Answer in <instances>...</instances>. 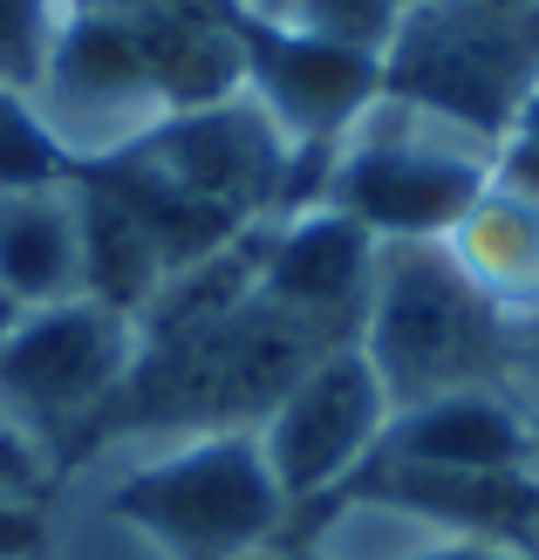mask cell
Wrapping results in <instances>:
<instances>
[{"mask_svg":"<svg viewBox=\"0 0 539 560\" xmlns=\"http://www.w3.org/2000/svg\"><path fill=\"white\" fill-rule=\"evenodd\" d=\"M55 499L109 520L151 560H239L280 547L294 520L253 431L109 444L82 458Z\"/></svg>","mask_w":539,"mask_h":560,"instance_id":"obj_1","label":"cell"},{"mask_svg":"<svg viewBox=\"0 0 539 560\" xmlns=\"http://www.w3.org/2000/svg\"><path fill=\"white\" fill-rule=\"evenodd\" d=\"M328 349H342V342L321 335L315 322L288 315V307H273L267 294L225 307V315L198 322V328L151 335L82 458L109 452V444H151V438L260 431L273 417V404Z\"/></svg>","mask_w":539,"mask_h":560,"instance_id":"obj_2","label":"cell"},{"mask_svg":"<svg viewBox=\"0 0 539 560\" xmlns=\"http://www.w3.org/2000/svg\"><path fill=\"white\" fill-rule=\"evenodd\" d=\"M355 349L368 355L389 410L450 397V389H505L519 370V328H505L450 267L444 240H383L368 273Z\"/></svg>","mask_w":539,"mask_h":560,"instance_id":"obj_3","label":"cell"},{"mask_svg":"<svg viewBox=\"0 0 539 560\" xmlns=\"http://www.w3.org/2000/svg\"><path fill=\"white\" fill-rule=\"evenodd\" d=\"M492 137L383 90L335 144L321 206L355 219L376 240H444L465 219V206L492 185Z\"/></svg>","mask_w":539,"mask_h":560,"instance_id":"obj_4","label":"cell"},{"mask_svg":"<svg viewBox=\"0 0 539 560\" xmlns=\"http://www.w3.org/2000/svg\"><path fill=\"white\" fill-rule=\"evenodd\" d=\"M137 349H144L137 322L90 294L55 307H21L0 335V410L21 417L48 444L62 479L82 465L103 410L117 404L124 376L137 370Z\"/></svg>","mask_w":539,"mask_h":560,"instance_id":"obj_5","label":"cell"},{"mask_svg":"<svg viewBox=\"0 0 539 560\" xmlns=\"http://www.w3.org/2000/svg\"><path fill=\"white\" fill-rule=\"evenodd\" d=\"M539 82V8L499 14L478 0H423L403 8V27L383 48V90L423 103L505 144L519 103Z\"/></svg>","mask_w":539,"mask_h":560,"instance_id":"obj_6","label":"cell"},{"mask_svg":"<svg viewBox=\"0 0 539 560\" xmlns=\"http://www.w3.org/2000/svg\"><path fill=\"white\" fill-rule=\"evenodd\" d=\"M27 96H35L48 137L62 144L69 172H90V164L137 151L172 117L130 14L96 8V0H69L62 27H55V48H48V62Z\"/></svg>","mask_w":539,"mask_h":560,"instance_id":"obj_7","label":"cell"},{"mask_svg":"<svg viewBox=\"0 0 539 560\" xmlns=\"http://www.w3.org/2000/svg\"><path fill=\"white\" fill-rule=\"evenodd\" d=\"M389 417L396 410L383 397L376 370H368V355L355 342L328 349L315 370L273 404L267 424L253 431L260 452H267L280 499H288V513L294 506H328L335 492H349L362 479V465L376 458Z\"/></svg>","mask_w":539,"mask_h":560,"instance_id":"obj_8","label":"cell"},{"mask_svg":"<svg viewBox=\"0 0 539 560\" xmlns=\"http://www.w3.org/2000/svg\"><path fill=\"white\" fill-rule=\"evenodd\" d=\"M124 158H144L151 172L185 185L191 199L233 212L239 226H273L280 199H288V172H294V144L280 137V124L246 90L225 96V103L164 117L144 144L124 151Z\"/></svg>","mask_w":539,"mask_h":560,"instance_id":"obj_9","label":"cell"},{"mask_svg":"<svg viewBox=\"0 0 539 560\" xmlns=\"http://www.w3.org/2000/svg\"><path fill=\"white\" fill-rule=\"evenodd\" d=\"M239 48H246V96L280 124L294 151L342 144V130L383 96V55L301 35L273 14L239 8Z\"/></svg>","mask_w":539,"mask_h":560,"instance_id":"obj_10","label":"cell"},{"mask_svg":"<svg viewBox=\"0 0 539 560\" xmlns=\"http://www.w3.org/2000/svg\"><path fill=\"white\" fill-rule=\"evenodd\" d=\"M376 233H362L355 219L307 206L294 219H273L260 240V294L288 315L315 322L335 342H355L368 273H376Z\"/></svg>","mask_w":539,"mask_h":560,"instance_id":"obj_11","label":"cell"},{"mask_svg":"<svg viewBox=\"0 0 539 560\" xmlns=\"http://www.w3.org/2000/svg\"><path fill=\"white\" fill-rule=\"evenodd\" d=\"M368 465H410V471H532V417H526L519 397H505V389H450V397L396 410Z\"/></svg>","mask_w":539,"mask_h":560,"instance_id":"obj_12","label":"cell"},{"mask_svg":"<svg viewBox=\"0 0 539 560\" xmlns=\"http://www.w3.org/2000/svg\"><path fill=\"white\" fill-rule=\"evenodd\" d=\"M450 267L465 273V288L492 307L505 328L539 322V206L505 191L499 178L465 206V219L444 233Z\"/></svg>","mask_w":539,"mask_h":560,"instance_id":"obj_13","label":"cell"},{"mask_svg":"<svg viewBox=\"0 0 539 560\" xmlns=\"http://www.w3.org/2000/svg\"><path fill=\"white\" fill-rule=\"evenodd\" d=\"M0 294L14 307H55L82 294V212L75 178L0 199Z\"/></svg>","mask_w":539,"mask_h":560,"instance_id":"obj_14","label":"cell"},{"mask_svg":"<svg viewBox=\"0 0 539 560\" xmlns=\"http://www.w3.org/2000/svg\"><path fill=\"white\" fill-rule=\"evenodd\" d=\"M75 212H82V294L137 322L151 307V294L164 288L157 240L96 172H75Z\"/></svg>","mask_w":539,"mask_h":560,"instance_id":"obj_15","label":"cell"},{"mask_svg":"<svg viewBox=\"0 0 539 560\" xmlns=\"http://www.w3.org/2000/svg\"><path fill=\"white\" fill-rule=\"evenodd\" d=\"M62 178H75V172H69L62 144L48 137L35 96L0 82V199L8 191H35V185H62Z\"/></svg>","mask_w":539,"mask_h":560,"instance_id":"obj_16","label":"cell"},{"mask_svg":"<svg viewBox=\"0 0 539 560\" xmlns=\"http://www.w3.org/2000/svg\"><path fill=\"white\" fill-rule=\"evenodd\" d=\"M301 27V35H321V42H342V48H362V55H383L403 27V0H280V14Z\"/></svg>","mask_w":539,"mask_h":560,"instance_id":"obj_17","label":"cell"},{"mask_svg":"<svg viewBox=\"0 0 539 560\" xmlns=\"http://www.w3.org/2000/svg\"><path fill=\"white\" fill-rule=\"evenodd\" d=\"M62 14H69V0H0V82L35 90Z\"/></svg>","mask_w":539,"mask_h":560,"instance_id":"obj_18","label":"cell"},{"mask_svg":"<svg viewBox=\"0 0 539 560\" xmlns=\"http://www.w3.org/2000/svg\"><path fill=\"white\" fill-rule=\"evenodd\" d=\"M55 486H62V471H55L48 444L0 410V506H48Z\"/></svg>","mask_w":539,"mask_h":560,"instance_id":"obj_19","label":"cell"},{"mask_svg":"<svg viewBox=\"0 0 539 560\" xmlns=\"http://www.w3.org/2000/svg\"><path fill=\"white\" fill-rule=\"evenodd\" d=\"M396 560H539L526 540H465V534H437V526H417Z\"/></svg>","mask_w":539,"mask_h":560,"instance_id":"obj_20","label":"cell"},{"mask_svg":"<svg viewBox=\"0 0 539 560\" xmlns=\"http://www.w3.org/2000/svg\"><path fill=\"white\" fill-rule=\"evenodd\" d=\"M492 178L505 191H519V199L539 206V144H519V137H505L499 144V164H492Z\"/></svg>","mask_w":539,"mask_h":560,"instance_id":"obj_21","label":"cell"},{"mask_svg":"<svg viewBox=\"0 0 539 560\" xmlns=\"http://www.w3.org/2000/svg\"><path fill=\"white\" fill-rule=\"evenodd\" d=\"M513 397L526 404V417L539 424V322L519 328V370H513Z\"/></svg>","mask_w":539,"mask_h":560,"instance_id":"obj_22","label":"cell"},{"mask_svg":"<svg viewBox=\"0 0 539 560\" xmlns=\"http://www.w3.org/2000/svg\"><path fill=\"white\" fill-rule=\"evenodd\" d=\"M505 137H519V144H539V82H532V96L519 103V117H513V130Z\"/></svg>","mask_w":539,"mask_h":560,"instance_id":"obj_23","label":"cell"},{"mask_svg":"<svg viewBox=\"0 0 539 560\" xmlns=\"http://www.w3.org/2000/svg\"><path fill=\"white\" fill-rule=\"evenodd\" d=\"M96 8H198V0H96Z\"/></svg>","mask_w":539,"mask_h":560,"instance_id":"obj_24","label":"cell"},{"mask_svg":"<svg viewBox=\"0 0 539 560\" xmlns=\"http://www.w3.org/2000/svg\"><path fill=\"white\" fill-rule=\"evenodd\" d=\"M478 8H499V14H526V8H539V0H478Z\"/></svg>","mask_w":539,"mask_h":560,"instance_id":"obj_25","label":"cell"},{"mask_svg":"<svg viewBox=\"0 0 539 560\" xmlns=\"http://www.w3.org/2000/svg\"><path fill=\"white\" fill-rule=\"evenodd\" d=\"M239 560H301L294 547H260V553H239Z\"/></svg>","mask_w":539,"mask_h":560,"instance_id":"obj_26","label":"cell"},{"mask_svg":"<svg viewBox=\"0 0 539 560\" xmlns=\"http://www.w3.org/2000/svg\"><path fill=\"white\" fill-rule=\"evenodd\" d=\"M14 315H21V307H14L8 294H0V335H8V322H14Z\"/></svg>","mask_w":539,"mask_h":560,"instance_id":"obj_27","label":"cell"},{"mask_svg":"<svg viewBox=\"0 0 539 560\" xmlns=\"http://www.w3.org/2000/svg\"><path fill=\"white\" fill-rule=\"evenodd\" d=\"M532 479H539V424H532Z\"/></svg>","mask_w":539,"mask_h":560,"instance_id":"obj_28","label":"cell"},{"mask_svg":"<svg viewBox=\"0 0 539 560\" xmlns=\"http://www.w3.org/2000/svg\"><path fill=\"white\" fill-rule=\"evenodd\" d=\"M526 547H532V553H539V526H532V534H526Z\"/></svg>","mask_w":539,"mask_h":560,"instance_id":"obj_29","label":"cell"},{"mask_svg":"<svg viewBox=\"0 0 539 560\" xmlns=\"http://www.w3.org/2000/svg\"><path fill=\"white\" fill-rule=\"evenodd\" d=\"M403 8H423V0H403Z\"/></svg>","mask_w":539,"mask_h":560,"instance_id":"obj_30","label":"cell"}]
</instances>
